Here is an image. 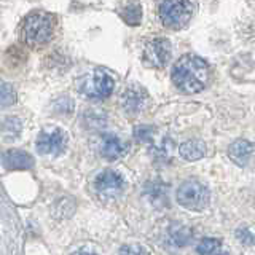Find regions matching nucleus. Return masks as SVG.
I'll use <instances>...</instances> for the list:
<instances>
[{
  "mask_svg": "<svg viewBox=\"0 0 255 255\" xmlns=\"http://www.w3.org/2000/svg\"><path fill=\"white\" fill-rule=\"evenodd\" d=\"M172 82L183 93H199L211 80V69L207 62L193 54L182 56L172 67Z\"/></svg>",
  "mask_w": 255,
  "mask_h": 255,
  "instance_id": "obj_1",
  "label": "nucleus"
},
{
  "mask_svg": "<svg viewBox=\"0 0 255 255\" xmlns=\"http://www.w3.org/2000/svg\"><path fill=\"white\" fill-rule=\"evenodd\" d=\"M53 27H54V21L51 14L43 11H34L22 22L21 38L24 43L32 48L42 46L48 43V40L51 38Z\"/></svg>",
  "mask_w": 255,
  "mask_h": 255,
  "instance_id": "obj_2",
  "label": "nucleus"
},
{
  "mask_svg": "<svg viewBox=\"0 0 255 255\" xmlns=\"http://www.w3.org/2000/svg\"><path fill=\"white\" fill-rule=\"evenodd\" d=\"M159 19L164 27L177 30L185 27L195 14L193 0H163L158 6Z\"/></svg>",
  "mask_w": 255,
  "mask_h": 255,
  "instance_id": "obj_3",
  "label": "nucleus"
},
{
  "mask_svg": "<svg viewBox=\"0 0 255 255\" xmlns=\"http://www.w3.org/2000/svg\"><path fill=\"white\" fill-rule=\"evenodd\" d=\"M177 203L188 211H204L211 201V193L206 185L198 180H185L177 188Z\"/></svg>",
  "mask_w": 255,
  "mask_h": 255,
  "instance_id": "obj_4",
  "label": "nucleus"
},
{
  "mask_svg": "<svg viewBox=\"0 0 255 255\" xmlns=\"http://www.w3.org/2000/svg\"><path fill=\"white\" fill-rule=\"evenodd\" d=\"M126 188V180L120 172L117 171H102L98 177L94 179V190L99 198L110 201L123 193Z\"/></svg>",
  "mask_w": 255,
  "mask_h": 255,
  "instance_id": "obj_5",
  "label": "nucleus"
},
{
  "mask_svg": "<svg viewBox=\"0 0 255 255\" xmlns=\"http://www.w3.org/2000/svg\"><path fill=\"white\" fill-rule=\"evenodd\" d=\"M115 88V80L107 70L98 69L93 72V75L88 77L83 85H82V91L85 96L91 99H106L112 94Z\"/></svg>",
  "mask_w": 255,
  "mask_h": 255,
  "instance_id": "obj_6",
  "label": "nucleus"
},
{
  "mask_svg": "<svg viewBox=\"0 0 255 255\" xmlns=\"http://www.w3.org/2000/svg\"><path fill=\"white\" fill-rule=\"evenodd\" d=\"M172 56V46L167 38L158 37L153 40H148L143 46V62L148 67L161 69L171 61Z\"/></svg>",
  "mask_w": 255,
  "mask_h": 255,
  "instance_id": "obj_7",
  "label": "nucleus"
},
{
  "mask_svg": "<svg viewBox=\"0 0 255 255\" xmlns=\"http://www.w3.org/2000/svg\"><path fill=\"white\" fill-rule=\"evenodd\" d=\"M67 135L58 128H48L38 134L37 150L42 155H59L66 148Z\"/></svg>",
  "mask_w": 255,
  "mask_h": 255,
  "instance_id": "obj_8",
  "label": "nucleus"
},
{
  "mask_svg": "<svg viewBox=\"0 0 255 255\" xmlns=\"http://www.w3.org/2000/svg\"><path fill=\"white\" fill-rule=\"evenodd\" d=\"M148 102V93L145 91V88H142L139 85H129L125 88L120 98V104H122L123 110L129 115H137L145 109Z\"/></svg>",
  "mask_w": 255,
  "mask_h": 255,
  "instance_id": "obj_9",
  "label": "nucleus"
},
{
  "mask_svg": "<svg viewBox=\"0 0 255 255\" xmlns=\"http://www.w3.org/2000/svg\"><path fill=\"white\" fill-rule=\"evenodd\" d=\"M128 150H129V145L122 137H118L115 134L104 135L101 143V153L109 161H115V159L123 158L128 153Z\"/></svg>",
  "mask_w": 255,
  "mask_h": 255,
  "instance_id": "obj_10",
  "label": "nucleus"
},
{
  "mask_svg": "<svg viewBox=\"0 0 255 255\" xmlns=\"http://www.w3.org/2000/svg\"><path fill=\"white\" fill-rule=\"evenodd\" d=\"M2 161H3V167H6V169H11V171L30 169V167L34 166V158H32L27 151H22V150H18V148L5 151Z\"/></svg>",
  "mask_w": 255,
  "mask_h": 255,
  "instance_id": "obj_11",
  "label": "nucleus"
},
{
  "mask_svg": "<svg viewBox=\"0 0 255 255\" xmlns=\"http://www.w3.org/2000/svg\"><path fill=\"white\" fill-rule=\"evenodd\" d=\"M254 145L246 139H236L235 142L230 143L228 147V156L231 158V161L236 163L238 166H246L249 163V159L252 156Z\"/></svg>",
  "mask_w": 255,
  "mask_h": 255,
  "instance_id": "obj_12",
  "label": "nucleus"
},
{
  "mask_svg": "<svg viewBox=\"0 0 255 255\" xmlns=\"http://www.w3.org/2000/svg\"><path fill=\"white\" fill-rule=\"evenodd\" d=\"M143 193L148 198V201L153 203L155 206H167V185H164L159 179L148 180L145 183V188H143Z\"/></svg>",
  "mask_w": 255,
  "mask_h": 255,
  "instance_id": "obj_13",
  "label": "nucleus"
},
{
  "mask_svg": "<svg viewBox=\"0 0 255 255\" xmlns=\"http://www.w3.org/2000/svg\"><path fill=\"white\" fill-rule=\"evenodd\" d=\"M179 153L182 158L188 159V161H196V159L203 158L206 153V145L203 140L199 139H188L180 143Z\"/></svg>",
  "mask_w": 255,
  "mask_h": 255,
  "instance_id": "obj_14",
  "label": "nucleus"
},
{
  "mask_svg": "<svg viewBox=\"0 0 255 255\" xmlns=\"http://www.w3.org/2000/svg\"><path fill=\"white\" fill-rule=\"evenodd\" d=\"M190 239H191V230L187 227L174 225L167 230V241H169L172 246L182 247V246H185Z\"/></svg>",
  "mask_w": 255,
  "mask_h": 255,
  "instance_id": "obj_15",
  "label": "nucleus"
},
{
  "mask_svg": "<svg viewBox=\"0 0 255 255\" xmlns=\"http://www.w3.org/2000/svg\"><path fill=\"white\" fill-rule=\"evenodd\" d=\"M120 14L126 24L129 26H137L142 21V8L137 3H128L125 5L122 10H120Z\"/></svg>",
  "mask_w": 255,
  "mask_h": 255,
  "instance_id": "obj_16",
  "label": "nucleus"
},
{
  "mask_svg": "<svg viewBox=\"0 0 255 255\" xmlns=\"http://www.w3.org/2000/svg\"><path fill=\"white\" fill-rule=\"evenodd\" d=\"M22 123L18 117H6L2 123V134L5 139H14L21 132Z\"/></svg>",
  "mask_w": 255,
  "mask_h": 255,
  "instance_id": "obj_17",
  "label": "nucleus"
},
{
  "mask_svg": "<svg viewBox=\"0 0 255 255\" xmlns=\"http://www.w3.org/2000/svg\"><path fill=\"white\" fill-rule=\"evenodd\" d=\"M196 252L198 254H220V252H225V249L222 247V243L219 241V239L206 238L198 244Z\"/></svg>",
  "mask_w": 255,
  "mask_h": 255,
  "instance_id": "obj_18",
  "label": "nucleus"
},
{
  "mask_svg": "<svg viewBox=\"0 0 255 255\" xmlns=\"http://www.w3.org/2000/svg\"><path fill=\"white\" fill-rule=\"evenodd\" d=\"M155 137V128L148 125H139L134 128V139L137 142L150 143Z\"/></svg>",
  "mask_w": 255,
  "mask_h": 255,
  "instance_id": "obj_19",
  "label": "nucleus"
},
{
  "mask_svg": "<svg viewBox=\"0 0 255 255\" xmlns=\"http://www.w3.org/2000/svg\"><path fill=\"white\" fill-rule=\"evenodd\" d=\"M171 151H172V143L171 140H163L158 147L153 150V158L159 163H167L171 159Z\"/></svg>",
  "mask_w": 255,
  "mask_h": 255,
  "instance_id": "obj_20",
  "label": "nucleus"
},
{
  "mask_svg": "<svg viewBox=\"0 0 255 255\" xmlns=\"http://www.w3.org/2000/svg\"><path fill=\"white\" fill-rule=\"evenodd\" d=\"M16 102V91L11 85L8 83H2V106L8 107V106H13Z\"/></svg>",
  "mask_w": 255,
  "mask_h": 255,
  "instance_id": "obj_21",
  "label": "nucleus"
},
{
  "mask_svg": "<svg viewBox=\"0 0 255 255\" xmlns=\"http://www.w3.org/2000/svg\"><path fill=\"white\" fill-rule=\"evenodd\" d=\"M236 238L241 241L244 246H252L254 244V235L247 228H239L236 231Z\"/></svg>",
  "mask_w": 255,
  "mask_h": 255,
  "instance_id": "obj_22",
  "label": "nucleus"
},
{
  "mask_svg": "<svg viewBox=\"0 0 255 255\" xmlns=\"http://www.w3.org/2000/svg\"><path fill=\"white\" fill-rule=\"evenodd\" d=\"M122 254H139V252H145V249H142V247H129V246H125L122 251Z\"/></svg>",
  "mask_w": 255,
  "mask_h": 255,
  "instance_id": "obj_23",
  "label": "nucleus"
}]
</instances>
